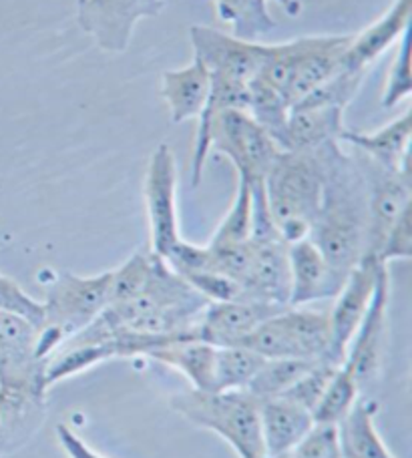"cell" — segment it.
Masks as SVG:
<instances>
[{
    "label": "cell",
    "mask_w": 412,
    "mask_h": 458,
    "mask_svg": "<svg viewBox=\"0 0 412 458\" xmlns=\"http://www.w3.org/2000/svg\"><path fill=\"white\" fill-rule=\"evenodd\" d=\"M56 440H59L61 448L69 458H107L101 453H97L95 448H90L67 424L56 427Z\"/></svg>",
    "instance_id": "e575fe53"
},
{
    "label": "cell",
    "mask_w": 412,
    "mask_h": 458,
    "mask_svg": "<svg viewBox=\"0 0 412 458\" xmlns=\"http://www.w3.org/2000/svg\"><path fill=\"white\" fill-rule=\"evenodd\" d=\"M171 406L200 428L216 432L240 458H274L266 451L260 422V400L244 390L177 392ZM284 458V456H282Z\"/></svg>",
    "instance_id": "5b68a950"
},
{
    "label": "cell",
    "mask_w": 412,
    "mask_h": 458,
    "mask_svg": "<svg viewBox=\"0 0 412 458\" xmlns=\"http://www.w3.org/2000/svg\"><path fill=\"white\" fill-rule=\"evenodd\" d=\"M266 362L255 352L242 346H218L213 368V392L245 390Z\"/></svg>",
    "instance_id": "484cf974"
},
{
    "label": "cell",
    "mask_w": 412,
    "mask_h": 458,
    "mask_svg": "<svg viewBox=\"0 0 412 458\" xmlns=\"http://www.w3.org/2000/svg\"><path fill=\"white\" fill-rule=\"evenodd\" d=\"M216 350L218 346H211V344L202 340H177L151 352L150 358L176 368L185 376L193 390L213 392Z\"/></svg>",
    "instance_id": "cb8c5ba5"
},
{
    "label": "cell",
    "mask_w": 412,
    "mask_h": 458,
    "mask_svg": "<svg viewBox=\"0 0 412 458\" xmlns=\"http://www.w3.org/2000/svg\"><path fill=\"white\" fill-rule=\"evenodd\" d=\"M356 155L365 169L368 185V237L365 258L378 259L392 227L412 209L410 165L402 169H384L366 159L362 153L356 151Z\"/></svg>",
    "instance_id": "ba28073f"
},
{
    "label": "cell",
    "mask_w": 412,
    "mask_h": 458,
    "mask_svg": "<svg viewBox=\"0 0 412 458\" xmlns=\"http://www.w3.org/2000/svg\"><path fill=\"white\" fill-rule=\"evenodd\" d=\"M253 232V195L244 182H237V191L232 208L221 219L216 233L208 243L210 250H227L242 245L252 237Z\"/></svg>",
    "instance_id": "f1b7e54d"
},
{
    "label": "cell",
    "mask_w": 412,
    "mask_h": 458,
    "mask_svg": "<svg viewBox=\"0 0 412 458\" xmlns=\"http://www.w3.org/2000/svg\"><path fill=\"white\" fill-rule=\"evenodd\" d=\"M276 3L284 8L288 16H298L302 13V3L300 0H276Z\"/></svg>",
    "instance_id": "d590c367"
},
{
    "label": "cell",
    "mask_w": 412,
    "mask_h": 458,
    "mask_svg": "<svg viewBox=\"0 0 412 458\" xmlns=\"http://www.w3.org/2000/svg\"><path fill=\"white\" fill-rule=\"evenodd\" d=\"M189 43L193 56L208 67L211 79H224L242 87L252 85L266 51V45L236 38L229 32L203 24L189 29Z\"/></svg>",
    "instance_id": "8fae6325"
},
{
    "label": "cell",
    "mask_w": 412,
    "mask_h": 458,
    "mask_svg": "<svg viewBox=\"0 0 412 458\" xmlns=\"http://www.w3.org/2000/svg\"><path fill=\"white\" fill-rule=\"evenodd\" d=\"M113 269L97 276H77L59 272L47 284L43 304V326H40L39 352L48 362L56 350L87 326L93 324L109 306Z\"/></svg>",
    "instance_id": "277c9868"
},
{
    "label": "cell",
    "mask_w": 412,
    "mask_h": 458,
    "mask_svg": "<svg viewBox=\"0 0 412 458\" xmlns=\"http://www.w3.org/2000/svg\"><path fill=\"white\" fill-rule=\"evenodd\" d=\"M216 151L234 163L237 182H244L252 193L263 191V182L282 151L271 135L245 111H224L210 121L200 123L195 131L192 185L197 187L203 179L208 155Z\"/></svg>",
    "instance_id": "7a4b0ae2"
},
{
    "label": "cell",
    "mask_w": 412,
    "mask_h": 458,
    "mask_svg": "<svg viewBox=\"0 0 412 458\" xmlns=\"http://www.w3.org/2000/svg\"><path fill=\"white\" fill-rule=\"evenodd\" d=\"M412 209L402 216L382 245V264H391L394 259H408L412 256Z\"/></svg>",
    "instance_id": "836d02e7"
},
{
    "label": "cell",
    "mask_w": 412,
    "mask_h": 458,
    "mask_svg": "<svg viewBox=\"0 0 412 458\" xmlns=\"http://www.w3.org/2000/svg\"><path fill=\"white\" fill-rule=\"evenodd\" d=\"M208 67L195 59L187 67L165 71L161 75V97L167 105L171 123H185L197 119L210 99Z\"/></svg>",
    "instance_id": "44dd1931"
},
{
    "label": "cell",
    "mask_w": 412,
    "mask_h": 458,
    "mask_svg": "<svg viewBox=\"0 0 412 458\" xmlns=\"http://www.w3.org/2000/svg\"><path fill=\"white\" fill-rule=\"evenodd\" d=\"M360 398V386L348 366L344 362L338 366L332 380L328 382L324 394L320 396L318 404L314 408V422L316 424H328V427H338L346 416L350 414L354 404Z\"/></svg>",
    "instance_id": "4316f807"
},
{
    "label": "cell",
    "mask_w": 412,
    "mask_h": 458,
    "mask_svg": "<svg viewBox=\"0 0 412 458\" xmlns=\"http://www.w3.org/2000/svg\"><path fill=\"white\" fill-rule=\"evenodd\" d=\"M45 398L0 388V458L35 435L45 420Z\"/></svg>",
    "instance_id": "7402d4cb"
},
{
    "label": "cell",
    "mask_w": 412,
    "mask_h": 458,
    "mask_svg": "<svg viewBox=\"0 0 412 458\" xmlns=\"http://www.w3.org/2000/svg\"><path fill=\"white\" fill-rule=\"evenodd\" d=\"M284 458H342L340 443H338V428L328 424H316L300 445Z\"/></svg>",
    "instance_id": "d6a6232c"
},
{
    "label": "cell",
    "mask_w": 412,
    "mask_h": 458,
    "mask_svg": "<svg viewBox=\"0 0 412 458\" xmlns=\"http://www.w3.org/2000/svg\"><path fill=\"white\" fill-rule=\"evenodd\" d=\"M378 403L358 398L350 414L338 424V443L342 458H397L384 445L376 428Z\"/></svg>",
    "instance_id": "603a6c76"
},
{
    "label": "cell",
    "mask_w": 412,
    "mask_h": 458,
    "mask_svg": "<svg viewBox=\"0 0 412 458\" xmlns=\"http://www.w3.org/2000/svg\"><path fill=\"white\" fill-rule=\"evenodd\" d=\"M0 312L21 316L30 324L39 326V330L43 326L45 318L43 304L35 298H30L19 284L3 274H0Z\"/></svg>",
    "instance_id": "1f68e13d"
},
{
    "label": "cell",
    "mask_w": 412,
    "mask_h": 458,
    "mask_svg": "<svg viewBox=\"0 0 412 458\" xmlns=\"http://www.w3.org/2000/svg\"><path fill=\"white\" fill-rule=\"evenodd\" d=\"M352 35H320L296 38V61L288 85V101L296 107L334 75Z\"/></svg>",
    "instance_id": "5bb4252c"
},
{
    "label": "cell",
    "mask_w": 412,
    "mask_h": 458,
    "mask_svg": "<svg viewBox=\"0 0 412 458\" xmlns=\"http://www.w3.org/2000/svg\"><path fill=\"white\" fill-rule=\"evenodd\" d=\"M338 366L340 364H336L328 358L318 360V362L312 366L310 370L304 374L292 388H288L284 392L282 398L290 400V403L298 404L302 408H306L308 412H314L318 400L324 394L328 382L332 380V376L338 370Z\"/></svg>",
    "instance_id": "f546056e"
},
{
    "label": "cell",
    "mask_w": 412,
    "mask_h": 458,
    "mask_svg": "<svg viewBox=\"0 0 412 458\" xmlns=\"http://www.w3.org/2000/svg\"><path fill=\"white\" fill-rule=\"evenodd\" d=\"M412 56H410V37L408 32L399 40V53L386 77V87L382 93V105L392 109L408 99L412 93Z\"/></svg>",
    "instance_id": "4dcf8cb0"
},
{
    "label": "cell",
    "mask_w": 412,
    "mask_h": 458,
    "mask_svg": "<svg viewBox=\"0 0 412 458\" xmlns=\"http://www.w3.org/2000/svg\"><path fill=\"white\" fill-rule=\"evenodd\" d=\"M165 0H79L77 24L103 53H125L135 27L158 16Z\"/></svg>",
    "instance_id": "30bf717a"
},
{
    "label": "cell",
    "mask_w": 412,
    "mask_h": 458,
    "mask_svg": "<svg viewBox=\"0 0 412 458\" xmlns=\"http://www.w3.org/2000/svg\"><path fill=\"white\" fill-rule=\"evenodd\" d=\"M288 259H290V301L288 304L294 308L334 300L346 282V276L338 274L328 264L322 251L308 237L290 243Z\"/></svg>",
    "instance_id": "e0dca14e"
},
{
    "label": "cell",
    "mask_w": 412,
    "mask_h": 458,
    "mask_svg": "<svg viewBox=\"0 0 412 458\" xmlns=\"http://www.w3.org/2000/svg\"><path fill=\"white\" fill-rule=\"evenodd\" d=\"M410 139H412V113H405L373 133H360L346 127L340 137L342 145L365 155L384 169H402L410 165Z\"/></svg>",
    "instance_id": "d6986e66"
},
{
    "label": "cell",
    "mask_w": 412,
    "mask_h": 458,
    "mask_svg": "<svg viewBox=\"0 0 412 458\" xmlns=\"http://www.w3.org/2000/svg\"><path fill=\"white\" fill-rule=\"evenodd\" d=\"M39 342V326L0 312V388L47 396V362L40 358Z\"/></svg>",
    "instance_id": "9c48e42d"
},
{
    "label": "cell",
    "mask_w": 412,
    "mask_h": 458,
    "mask_svg": "<svg viewBox=\"0 0 412 458\" xmlns=\"http://www.w3.org/2000/svg\"><path fill=\"white\" fill-rule=\"evenodd\" d=\"M389 304H391V272L389 264L381 267L376 288L365 320L358 326L346 350L344 364L350 368L360 390L370 386L382 370L386 334H389Z\"/></svg>",
    "instance_id": "7c38bea8"
},
{
    "label": "cell",
    "mask_w": 412,
    "mask_h": 458,
    "mask_svg": "<svg viewBox=\"0 0 412 458\" xmlns=\"http://www.w3.org/2000/svg\"><path fill=\"white\" fill-rule=\"evenodd\" d=\"M237 346L247 348L266 360H330L328 312L286 306L260 324Z\"/></svg>",
    "instance_id": "8992f818"
},
{
    "label": "cell",
    "mask_w": 412,
    "mask_h": 458,
    "mask_svg": "<svg viewBox=\"0 0 412 458\" xmlns=\"http://www.w3.org/2000/svg\"><path fill=\"white\" fill-rule=\"evenodd\" d=\"M322 161V201L308 240L338 274L348 277L366 256L368 185L356 151L332 141L316 149Z\"/></svg>",
    "instance_id": "6da1fadb"
},
{
    "label": "cell",
    "mask_w": 412,
    "mask_h": 458,
    "mask_svg": "<svg viewBox=\"0 0 412 458\" xmlns=\"http://www.w3.org/2000/svg\"><path fill=\"white\" fill-rule=\"evenodd\" d=\"M213 4L236 38L258 43L276 27L274 16L268 11V0H213Z\"/></svg>",
    "instance_id": "d4e9b609"
},
{
    "label": "cell",
    "mask_w": 412,
    "mask_h": 458,
    "mask_svg": "<svg viewBox=\"0 0 412 458\" xmlns=\"http://www.w3.org/2000/svg\"><path fill=\"white\" fill-rule=\"evenodd\" d=\"M316 362L318 360H290V358L266 360L244 392H247V394L258 400L282 396L284 392L288 388H292L294 384L298 382Z\"/></svg>",
    "instance_id": "83f0119b"
},
{
    "label": "cell",
    "mask_w": 412,
    "mask_h": 458,
    "mask_svg": "<svg viewBox=\"0 0 412 458\" xmlns=\"http://www.w3.org/2000/svg\"><path fill=\"white\" fill-rule=\"evenodd\" d=\"M145 206L150 219V250L169 261L184 248L177 216V163L171 147L159 143L150 157L145 174Z\"/></svg>",
    "instance_id": "52a82bcc"
},
{
    "label": "cell",
    "mask_w": 412,
    "mask_h": 458,
    "mask_svg": "<svg viewBox=\"0 0 412 458\" xmlns=\"http://www.w3.org/2000/svg\"><path fill=\"white\" fill-rule=\"evenodd\" d=\"M412 0H394L389 11L358 35H352L350 45L340 61V67L350 75L366 79L368 71L392 45L408 32Z\"/></svg>",
    "instance_id": "2e32d148"
},
{
    "label": "cell",
    "mask_w": 412,
    "mask_h": 458,
    "mask_svg": "<svg viewBox=\"0 0 412 458\" xmlns=\"http://www.w3.org/2000/svg\"><path fill=\"white\" fill-rule=\"evenodd\" d=\"M344 109L338 107H294L288 113L278 147L282 151L312 153L332 141H340Z\"/></svg>",
    "instance_id": "ac0fdd59"
},
{
    "label": "cell",
    "mask_w": 412,
    "mask_h": 458,
    "mask_svg": "<svg viewBox=\"0 0 412 458\" xmlns=\"http://www.w3.org/2000/svg\"><path fill=\"white\" fill-rule=\"evenodd\" d=\"M384 264L373 258H365L346 277L340 292L336 293L330 318V360L336 364L344 362L346 350L356 334L358 326L368 312L378 274Z\"/></svg>",
    "instance_id": "4fadbf2b"
},
{
    "label": "cell",
    "mask_w": 412,
    "mask_h": 458,
    "mask_svg": "<svg viewBox=\"0 0 412 458\" xmlns=\"http://www.w3.org/2000/svg\"><path fill=\"white\" fill-rule=\"evenodd\" d=\"M284 308L252 300L210 301L195 326V338L211 346H237L260 324Z\"/></svg>",
    "instance_id": "9a60e30c"
},
{
    "label": "cell",
    "mask_w": 412,
    "mask_h": 458,
    "mask_svg": "<svg viewBox=\"0 0 412 458\" xmlns=\"http://www.w3.org/2000/svg\"><path fill=\"white\" fill-rule=\"evenodd\" d=\"M322 161L316 151H279L263 182L271 224L288 243L306 240L322 201Z\"/></svg>",
    "instance_id": "3957f363"
},
{
    "label": "cell",
    "mask_w": 412,
    "mask_h": 458,
    "mask_svg": "<svg viewBox=\"0 0 412 458\" xmlns=\"http://www.w3.org/2000/svg\"><path fill=\"white\" fill-rule=\"evenodd\" d=\"M260 422L266 451L274 458L290 454L316 427L312 412L282 396L260 400Z\"/></svg>",
    "instance_id": "ffe728a7"
}]
</instances>
